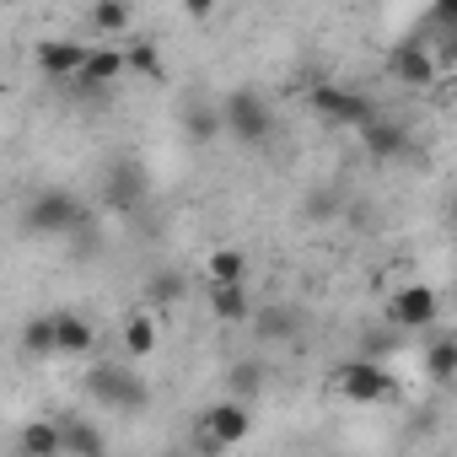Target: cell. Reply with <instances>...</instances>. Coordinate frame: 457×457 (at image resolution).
Segmentation results:
<instances>
[{"label": "cell", "mask_w": 457, "mask_h": 457, "mask_svg": "<svg viewBox=\"0 0 457 457\" xmlns=\"http://www.w3.org/2000/svg\"><path fill=\"white\" fill-rule=\"evenodd\" d=\"M87 220L92 215H87V204L71 188H44L22 210V232H33V237H65V232H81Z\"/></svg>", "instance_id": "6da1fadb"}, {"label": "cell", "mask_w": 457, "mask_h": 457, "mask_svg": "<svg viewBox=\"0 0 457 457\" xmlns=\"http://www.w3.org/2000/svg\"><path fill=\"white\" fill-rule=\"evenodd\" d=\"M328 387L345 398V403H393L398 398V377L382 366V361H350V366H339L334 377H328Z\"/></svg>", "instance_id": "7a4b0ae2"}, {"label": "cell", "mask_w": 457, "mask_h": 457, "mask_svg": "<svg viewBox=\"0 0 457 457\" xmlns=\"http://www.w3.org/2000/svg\"><path fill=\"white\" fill-rule=\"evenodd\" d=\"M215 113H220V129L237 135L243 145H259V140H270V129H275V113H270V103H264L253 87H232Z\"/></svg>", "instance_id": "3957f363"}, {"label": "cell", "mask_w": 457, "mask_h": 457, "mask_svg": "<svg viewBox=\"0 0 457 457\" xmlns=\"http://www.w3.org/2000/svg\"><path fill=\"white\" fill-rule=\"evenodd\" d=\"M194 430H199L204 446L226 452V446H243V441L253 436V414H248V403H237V398H215V403L199 409Z\"/></svg>", "instance_id": "277c9868"}, {"label": "cell", "mask_w": 457, "mask_h": 457, "mask_svg": "<svg viewBox=\"0 0 457 457\" xmlns=\"http://www.w3.org/2000/svg\"><path fill=\"white\" fill-rule=\"evenodd\" d=\"M87 387H92V398L97 403H113V409H145L151 403V382L145 377H135L129 366H92V377H87Z\"/></svg>", "instance_id": "5b68a950"}, {"label": "cell", "mask_w": 457, "mask_h": 457, "mask_svg": "<svg viewBox=\"0 0 457 457\" xmlns=\"http://www.w3.org/2000/svg\"><path fill=\"white\" fill-rule=\"evenodd\" d=\"M312 108H318V119H328L334 129H361L377 108H371V97H361V92H350V87H312Z\"/></svg>", "instance_id": "8992f818"}, {"label": "cell", "mask_w": 457, "mask_h": 457, "mask_svg": "<svg viewBox=\"0 0 457 457\" xmlns=\"http://www.w3.org/2000/svg\"><path fill=\"white\" fill-rule=\"evenodd\" d=\"M387 318H393V328H403V334H425V328L441 318V296H436L430 286H403V291L387 296Z\"/></svg>", "instance_id": "52a82bcc"}, {"label": "cell", "mask_w": 457, "mask_h": 457, "mask_svg": "<svg viewBox=\"0 0 457 457\" xmlns=\"http://www.w3.org/2000/svg\"><path fill=\"white\" fill-rule=\"evenodd\" d=\"M387 76L398 81V87H436V54H430V44H420V38H409V44H393L387 49Z\"/></svg>", "instance_id": "ba28073f"}, {"label": "cell", "mask_w": 457, "mask_h": 457, "mask_svg": "<svg viewBox=\"0 0 457 457\" xmlns=\"http://www.w3.org/2000/svg\"><path fill=\"white\" fill-rule=\"evenodd\" d=\"M87 49L92 44H76V38H38V49H33V65L49 76V81H76L81 76V65H87Z\"/></svg>", "instance_id": "9c48e42d"}, {"label": "cell", "mask_w": 457, "mask_h": 457, "mask_svg": "<svg viewBox=\"0 0 457 457\" xmlns=\"http://www.w3.org/2000/svg\"><path fill=\"white\" fill-rule=\"evenodd\" d=\"M124 81V49L119 44H92L87 49V65H81V76L71 81L76 92H108V87H119Z\"/></svg>", "instance_id": "30bf717a"}, {"label": "cell", "mask_w": 457, "mask_h": 457, "mask_svg": "<svg viewBox=\"0 0 457 457\" xmlns=\"http://www.w3.org/2000/svg\"><path fill=\"white\" fill-rule=\"evenodd\" d=\"M361 145L377 156V162H398V156H409V129L398 124V119H382V113H371L361 129Z\"/></svg>", "instance_id": "8fae6325"}, {"label": "cell", "mask_w": 457, "mask_h": 457, "mask_svg": "<svg viewBox=\"0 0 457 457\" xmlns=\"http://www.w3.org/2000/svg\"><path fill=\"white\" fill-rule=\"evenodd\" d=\"M54 318V355H92L97 350V323L87 312H49Z\"/></svg>", "instance_id": "7c38bea8"}, {"label": "cell", "mask_w": 457, "mask_h": 457, "mask_svg": "<svg viewBox=\"0 0 457 457\" xmlns=\"http://www.w3.org/2000/svg\"><path fill=\"white\" fill-rule=\"evenodd\" d=\"M156 345H162V318L156 312H129L124 323H119V350H124V361H145V355H156Z\"/></svg>", "instance_id": "4fadbf2b"}, {"label": "cell", "mask_w": 457, "mask_h": 457, "mask_svg": "<svg viewBox=\"0 0 457 457\" xmlns=\"http://www.w3.org/2000/svg\"><path fill=\"white\" fill-rule=\"evenodd\" d=\"M103 199H108L119 215H129V210L145 199V172H140L135 162H113L108 178H103Z\"/></svg>", "instance_id": "5bb4252c"}, {"label": "cell", "mask_w": 457, "mask_h": 457, "mask_svg": "<svg viewBox=\"0 0 457 457\" xmlns=\"http://www.w3.org/2000/svg\"><path fill=\"white\" fill-rule=\"evenodd\" d=\"M60 457H108V441L92 420L71 414V420H60Z\"/></svg>", "instance_id": "9a60e30c"}, {"label": "cell", "mask_w": 457, "mask_h": 457, "mask_svg": "<svg viewBox=\"0 0 457 457\" xmlns=\"http://www.w3.org/2000/svg\"><path fill=\"white\" fill-rule=\"evenodd\" d=\"M204 307H210V318H215V323H248V318L259 312L248 286H210Z\"/></svg>", "instance_id": "2e32d148"}, {"label": "cell", "mask_w": 457, "mask_h": 457, "mask_svg": "<svg viewBox=\"0 0 457 457\" xmlns=\"http://www.w3.org/2000/svg\"><path fill=\"white\" fill-rule=\"evenodd\" d=\"M204 275H210V286H248V253L243 248H210Z\"/></svg>", "instance_id": "e0dca14e"}, {"label": "cell", "mask_w": 457, "mask_h": 457, "mask_svg": "<svg viewBox=\"0 0 457 457\" xmlns=\"http://www.w3.org/2000/svg\"><path fill=\"white\" fill-rule=\"evenodd\" d=\"M87 22H92V33H97L103 44H119V38L129 33V22H135V12L124 6V0H97V6L87 12Z\"/></svg>", "instance_id": "ac0fdd59"}, {"label": "cell", "mask_w": 457, "mask_h": 457, "mask_svg": "<svg viewBox=\"0 0 457 457\" xmlns=\"http://www.w3.org/2000/svg\"><path fill=\"white\" fill-rule=\"evenodd\" d=\"M140 296H145V312H156V318H162L167 307H178V302L188 296V286H183V275H178V270H156V275L145 280V291H140Z\"/></svg>", "instance_id": "d6986e66"}, {"label": "cell", "mask_w": 457, "mask_h": 457, "mask_svg": "<svg viewBox=\"0 0 457 457\" xmlns=\"http://www.w3.org/2000/svg\"><path fill=\"white\" fill-rule=\"evenodd\" d=\"M17 452L22 457H60V420H28L17 430Z\"/></svg>", "instance_id": "ffe728a7"}, {"label": "cell", "mask_w": 457, "mask_h": 457, "mask_svg": "<svg viewBox=\"0 0 457 457\" xmlns=\"http://www.w3.org/2000/svg\"><path fill=\"white\" fill-rule=\"evenodd\" d=\"M425 377H430L436 387H446V382L457 377V339H452V334H436V339L425 345Z\"/></svg>", "instance_id": "44dd1931"}, {"label": "cell", "mask_w": 457, "mask_h": 457, "mask_svg": "<svg viewBox=\"0 0 457 457\" xmlns=\"http://www.w3.org/2000/svg\"><path fill=\"white\" fill-rule=\"evenodd\" d=\"M145 76V81H162L167 76V65H162V54H156V44H129L124 49V76Z\"/></svg>", "instance_id": "7402d4cb"}, {"label": "cell", "mask_w": 457, "mask_h": 457, "mask_svg": "<svg viewBox=\"0 0 457 457\" xmlns=\"http://www.w3.org/2000/svg\"><path fill=\"white\" fill-rule=\"evenodd\" d=\"M226 387H232V398L243 403V398H253L259 387H264V366L259 361H237L232 371H226Z\"/></svg>", "instance_id": "603a6c76"}, {"label": "cell", "mask_w": 457, "mask_h": 457, "mask_svg": "<svg viewBox=\"0 0 457 457\" xmlns=\"http://www.w3.org/2000/svg\"><path fill=\"white\" fill-rule=\"evenodd\" d=\"M22 350H28V355H54V318H49V312L22 323Z\"/></svg>", "instance_id": "cb8c5ba5"}, {"label": "cell", "mask_w": 457, "mask_h": 457, "mask_svg": "<svg viewBox=\"0 0 457 457\" xmlns=\"http://www.w3.org/2000/svg\"><path fill=\"white\" fill-rule=\"evenodd\" d=\"M248 323H259V334H264V339H280V334L291 339V334L302 328V318H296V312H286V307H270V312H253Z\"/></svg>", "instance_id": "d4e9b609"}, {"label": "cell", "mask_w": 457, "mask_h": 457, "mask_svg": "<svg viewBox=\"0 0 457 457\" xmlns=\"http://www.w3.org/2000/svg\"><path fill=\"white\" fill-rule=\"evenodd\" d=\"M188 135L194 140H215L220 135V113L215 108H188Z\"/></svg>", "instance_id": "484cf974"}]
</instances>
